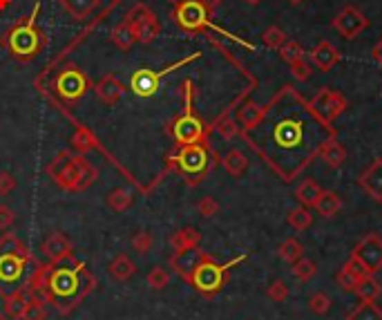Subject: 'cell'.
<instances>
[{
    "instance_id": "obj_19",
    "label": "cell",
    "mask_w": 382,
    "mask_h": 320,
    "mask_svg": "<svg viewBox=\"0 0 382 320\" xmlns=\"http://www.w3.org/2000/svg\"><path fill=\"white\" fill-rule=\"evenodd\" d=\"M94 92H97V97L105 106H117L123 94H126V86L114 74H105V77H101L94 83Z\"/></svg>"
},
{
    "instance_id": "obj_1",
    "label": "cell",
    "mask_w": 382,
    "mask_h": 320,
    "mask_svg": "<svg viewBox=\"0 0 382 320\" xmlns=\"http://www.w3.org/2000/svg\"><path fill=\"white\" fill-rule=\"evenodd\" d=\"M240 135L264 164L289 184L318 159L322 146L336 139L338 130L320 121L311 103L293 86H282L264 106L257 126Z\"/></svg>"
},
{
    "instance_id": "obj_22",
    "label": "cell",
    "mask_w": 382,
    "mask_h": 320,
    "mask_svg": "<svg viewBox=\"0 0 382 320\" xmlns=\"http://www.w3.org/2000/svg\"><path fill=\"white\" fill-rule=\"evenodd\" d=\"M199 242H202V233L193 227H186V229H179L173 233V238H170V247H173L175 253H181V251H190V249H197Z\"/></svg>"
},
{
    "instance_id": "obj_35",
    "label": "cell",
    "mask_w": 382,
    "mask_h": 320,
    "mask_svg": "<svg viewBox=\"0 0 382 320\" xmlns=\"http://www.w3.org/2000/svg\"><path fill=\"white\" fill-rule=\"evenodd\" d=\"M347 320H382V309L376 303L362 300V303L347 316Z\"/></svg>"
},
{
    "instance_id": "obj_32",
    "label": "cell",
    "mask_w": 382,
    "mask_h": 320,
    "mask_svg": "<svg viewBox=\"0 0 382 320\" xmlns=\"http://www.w3.org/2000/svg\"><path fill=\"white\" fill-rule=\"evenodd\" d=\"M286 222H289V227L295 229V231H307L311 224H313V213L307 209V206H298V209L289 211L286 215Z\"/></svg>"
},
{
    "instance_id": "obj_11",
    "label": "cell",
    "mask_w": 382,
    "mask_h": 320,
    "mask_svg": "<svg viewBox=\"0 0 382 320\" xmlns=\"http://www.w3.org/2000/svg\"><path fill=\"white\" fill-rule=\"evenodd\" d=\"M199 56L202 54H190L188 59H181V61H177V63H173L170 68H166V70H137L135 74H132V79H130V90L137 94V97H141V99H148V97H155L157 94V90H159V83H161V79L164 77H168L170 72H175V70H179V68H184V65H188V63H193V61H197Z\"/></svg>"
},
{
    "instance_id": "obj_46",
    "label": "cell",
    "mask_w": 382,
    "mask_h": 320,
    "mask_svg": "<svg viewBox=\"0 0 382 320\" xmlns=\"http://www.w3.org/2000/svg\"><path fill=\"white\" fill-rule=\"evenodd\" d=\"M336 280H338V285H340L342 289H345V291H353V289L358 287V280H360V278H356L353 274H349L347 269H342L340 274L336 276Z\"/></svg>"
},
{
    "instance_id": "obj_6",
    "label": "cell",
    "mask_w": 382,
    "mask_h": 320,
    "mask_svg": "<svg viewBox=\"0 0 382 320\" xmlns=\"http://www.w3.org/2000/svg\"><path fill=\"white\" fill-rule=\"evenodd\" d=\"M38 12H41V3H36L32 14L27 16L23 23H18L14 30H9L5 36V45H7L9 54L18 61H32L43 47V36L36 27Z\"/></svg>"
},
{
    "instance_id": "obj_13",
    "label": "cell",
    "mask_w": 382,
    "mask_h": 320,
    "mask_svg": "<svg viewBox=\"0 0 382 320\" xmlns=\"http://www.w3.org/2000/svg\"><path fill=\"white\" fill-rule=\"evenodd\" d=\"M90 88L88 77L79 68H65L56 74L54 79V92L59 94L63 101H79Z\"/></svg>"
},
{
    "instance_id": "obj_16",
    "label": "cell",
    "mask_w": 382,
    "mask_h": 320,
    "mask_svg": "<svg viewBox=\"0 0 382 320\" xmlns=\"http://www.w3.org/2000/svg\"><path fill=\"white\" fill-rule=\"evenodd\" d=\"M41 251L52 265H61V262L70 260L74 256V247H72L70 238L61 231H52L50 235H47L41 244Z\"/></svg>"
},
{
    "instance_id": "obj_12",
    "label": "cell",
    "mask_w": 382,
    "mask_h": 320,
    "mask_svg": "<svg viewBox=\"0 0 382 320\" xmlns=\"http://www.w3.org/2000/svg\"><path fill=\"white\" fill-rule=\"evenodd\" d=\"M309 103L315 115H318V119L329 126L336 124V119L340 115H345V110L349 108V101L345 94H340L338 90H331V88H320L318 94Z\"/></svg>"
},
{
    "instance_id": "obj_24",
    "label": "cell",
    "mask_w": 382,
    "mask_h": 320,
    "mask_svg": "<svg viewBox=\"0 0 382 320\" xmlns=\"http://www.w3.org/2000/svg\"><path fill=\"white\" fill-rule=\"evenodd\" d=\"M108 271H110V276L114 280L126 282L137 274V265L132 262L130 256H126V253H119L117 258H112V262L108 265Z\"/></svg>"
},
{
    "instance_id": "obj_37",
    "label": "cell",
    "mask_w": 382,
    "mask_h": 320,
    "mask_svg": "<svg viewBox=\"0 0 382 320\" xmlns=\"http://www.w3.org/2000/svg\"><path fill=\"white\" fill-rule=\"evenodd\" d=\"M213 128L217 130L219 135H222L224 139H235L237 135H240V126H237V121L231 117V115H222L219 117L215 124H213Z\"/></svg>"
},
{
    "instance_id": "obj_5",
    "label": "cell",
    "mask_w": 382,
    "mask_h": 320,
    "mask_svg": "<svg viewBox=\"0 0 382 320\" xmlns=\"http://www.w3.org/2000/svg\"><path fill=\"white\" fill-rule=\"evenodd\" d=\"M244 258L246 256H240V258H235L231 262H226V265H219V262H215L213 258L208 256V253H204V256L199 258V262L195 265V269L190 271V276H188L186 282H190L193 289L199 291L202 296L213 298V296H217L219 291L224 289L226 280H228V269H233L235 265H240Z\"/></svg>"
},
{
    "instance_id": "obj_40",
    "label": "cell",
    "mask_w": 382,
    "mask_h": 320,
    "mask_svg": "<svg viewBox=\"0 0 382 320\" xmlns=\"http://www.w3.org/2000/svg\"><path fill=\"white\" fill-rule=\"evenodd\" d=\"M278 54H280V59L284 63H293V61H298V59H304V47L298 41H291L289 39L278 50Z\"/></svg>"
},
{
    "instance_id": "obj_44",
    "label": "cell",
    "mask_w": 382,
    "mask_h": 320,
    "mask_svg": "<svg viewBox=\"0 0 382 320\" xmlns=\"http://www.w3.org/2000/svg\"><path fill=\"white\" fill-rule=\"evenodd\" d=\"M266 296H269V300H273V303H284V300L289 298V287H286V282L275 280L273 285L266 289Z\"/></svg>"
},
{
    "instance_id": "obj_54",
    "label": "cell",
    "mask_w": 382,
    "mask_h": 320,
    "mask_svg": "<svg viewBox=\"0 0 382 320\" xmlns=\"http://www.w3.org/2000/svg\"><path fill=\"white\" fill-rule=\"evenodd\" d=\"M246 3H248V5H260L262 0H246Z\"/></svg>"
},
{
    "instance_id": "obj_20",
    "label": "cell",
    "mask_w": 382,
    "mask_h": 320,
    "mask_svg": "<svg viewBox=\"0 0 382 320\" xmlns=\"http://www.w3.org/2000/svg\"><path fill=\"white\" fill-rule=\"evenodd\" d=\"M63 12L68 14L72 21H88V18L101 7V0H59Z\"/></svg>"
},
{
    "instance_id": "obj_53",
    "label": "cell",
    "mask_w": 382,
    "mask_h": 320,
    "mask_svg": "<svg viewBox=\"0 0 382 320\" xmlns=\"http://www.w3.org/2000/svg\"><path fill=\"white\" fill-rule=\"evenodd\" d=\"M9 5H12V0H0V9H5Z\"/></svg>"
},
{
    "instance_id": "obj_49",
    "label": "cell",
    "mask_w": 382,
    "mask_h": 320,
    "mask_svg": "<svg viewBox=\"0 0 382 320\" xmlns=\"http://www.w3.org/2000/svg\"><path fill=\"white\" fill-rule=\"evenodd\" d=\"M16 188V180L12 173H0V197L9 195Z\"/></svg>"
},
{
    "instance_id": "obj_34",
    "label": "cell",
    "mask_w": 382,
    "mask_h": 320,
    "mask_svg": "<svg viewBox=\"0 0 382 320\" xmlns=\"http://www.w3.org/2000/svg\"><path fill=\"white\" fill-rule=\"evenodd\" d=\"M105 204H108L114 213H123L132 206V193L126 191V188H114V191L105 197Z\"/></svg>"
},
{
    "instance_id": "obj_14",
    "label": "cell",
    "mask_w": 382,
    "mask_h": 320,
    "mask_svg": "<svg viewBox=\"0 0 382 320\" xmlns=\"http://www.w3.org/2000/svg\"><path fill=\"white\" fill-rule=\"evenodd\" d=\"M333 30H336L342 39H356V36H360L362 32L369 27V18L360 12V9L356 5H345L340 9V12L336 14V18H333Z\"/></svg>"
},
{
    "instance_id": "obj_50",
    "label": "cell",
    "mask_w": 382,
    "mask_h": 320,
    "mask_svg": "<svg viewBox=\"0 0 382 320\" xmlns=\"http://www.w3.org/2000/svg\"><path fill=\"white\" fill-rule=\"evenodd\" d=\"M371 56H374V61L378 65H382V39L374 45V50H371Z\"/></svg>"
},
{
    "instance_id": "obj_23",
    "label": "cell",
    "mask_w": 382,
    "mask_h": 320,
    "mask_svg": "<svg viewBox=\"0 0 382 320\" xmlns=\"http://www.w3.org/2000/svg\"><path fill=\"white\" fill-rule=\"evenodd\" d=\"M318 157L329 168H340L342 164L347 162V150H345V146H342L340 141H338V137H336V139H331V141H327V144L322 146Z\"/></svg>"
},
{
    "instance_id": "obj_39",
    "label": "cell",
    "mask_w": 382,
    "mask_h": 320,
    "mask_svg": "<svg viewBox=\"0 0 382 320\" xmlns=\"http://www.w3.org/2000/svg\"><path fill=\"white\" fill-rule=\"evenodd\" d=\"M146 282H148V287H150L152 291H164V289L170 285V274H168V269H164V267L150 269V274H148Z\"/></svg>"
},
{
    "instance_id": "obj_33",
    "label": "cell",
    "mask_w": 382,
    "mask_h": 320,
    "mask_svg": "<svg viewBox=\"0 0 382 320\" xmlns=\"http://www.w3.org/2000/svg\"><path fill=\"white\" fill-rule=\"evenodd\" d=\"M110 39H112V43L119 47V50H123V52H128L132 45H135L137 41H135V36H132V30L128 27V23L126 21H121L114 30L110 32Z\"/></svg>"
},
{
    "instance_id": "obj_30",
    "label": "cell",
    "mask_w": 382,
    "mask_h": 320,
    "mask_svg": "<svg viewBox=\"0 0 382 320\" xmlns=\"http://www.w3.org/2000/svg\"><path fill=\"white\" fill-rule=\"evenodd\" d=\"M70 144H72L74 153L85 155V153H90L92 148H97V139H94V135L85 126H79V128H76V133L72 135Z\"/></svg>"
},
{
    "instance_id": "obj_3",
    "label": "cell",
    "mask_w": 382,
    "mask_h": 320,
    "mask_svg": "<svg viewBox=\"0 0 382 320\" xmlns=\"http://www.w3.org/2000/svg\"><path fill=\"white\" fill-rule=\"evenodd\" d=\"M47 177L68 193H83L99 180V168L90 164L85 155L61 150L50 164H47Z\"/></svg>"
},
{
    "instance_id": "obj_8",
    "label": "cell",
    "mask_w": 382,
    "mask_h": 320,
    "mask_svg": "<svg viewBox=\"0 0 382 320\" xmlns=\"http://www.w3.org/2000/svg\"><path fill=\"white\" fill-rule=\"evenodd\" d=\"M186 110L184 115L177 117L170 126V133H173L177 146H188V144H208V133L210 128H206V124L199 119L193 112V83L186 81Z\"/></svg>"
},
{
    "instance_id": "obj_21",
    "label": "cell",
    "mask_w": 382,
    "mask_h": 320,
    "mask_svg": "<svg viewBox=\"0 0 382 320\" xmlns=\"http://www.w3.org/2000/svg\"><path fill=\"white\" fill-rule=\"evenodd\" d=\"M262 112H264V106L255 101H244L242 108L237 110V126H240V133H248V130H253L257 126V121L262 119Z\"/></svg>"
},
{
    "instance_id": "obj_55",
    "label": "cell",
    "mask_w": 382,
    "mask_h": 320,
    "mask_svg": "<svg viewBox=\"0 0 382 320\" xmlns=\"http://www.w3.org/2000/svg\"><path fill=\"white\" fill-rule=\"evenodd\" d=\"M0 320H9V318H7V316H5L3 312H0Z\"/></svg>"
},
{
    "instance_id": "obj_52",
    "label": "cell",
    "mask_w": 382,
    "mask_h": 320,
    "mask_svg": "<svg viewBox=\"0 0 382 320\" xmlns=\"http://www.w3.org/2000/svg\"><path fill=\"white\" fill-rule=\"evenodd\" d=\"M286 3L293 5V7H298V5H302V3H304V0H286Z\"/></svg>"
},
{
    "instance_id": "obj_17",
    "label": "cell",
    "mask_w": 382,
    "mask_h": 320,
    "mask_svg": "<svg viewBox=\"0 0 382 320\" xmlns=\"http://www.w3.org/2000/svg\"><path fill=\"white\" fill-rule=\"evenodd\" d=\"M360 188L374 202H382V159H374L358 177Z\"/></svg>"
},
{
    "instance_id": "obj_38",
    "label": "cell",
    "mask_w": 382,
    "mask_h": 320,
    "mask_svg": "<svg viewBox=\"0 0 382 320\" xmlns=\"http://www.w3.org/2000/svg\"><path fill=\"white\" fill-rule=\"evenodd\" d=\"M315 271H318V267H315V262L302 256V258L293 265V278L300 280V282H309V280L315 276Z\"/></svg>"
},
{
    "instance_id": "obj_28",
    "label": "cell",
    "mask_w": 382,
    "mask_h": 320,
    "mask_svg": "<svg viewBox=\"0 0 382 320\" xmlns=\"http://www.w3.org/2000/svg\"><path fill=\"white\" fill-rule=\"evenodd\" d=\"M320 193H322V188L315 180H302L300 186L295 188V197H298V202L302 206H307V209H313L315 202H318Z\"/></svg>"
},
{
    "instance_id": "obj_41",
    "label": "cell",
    "mask_w": 382,
    "mask_h": 320,
    "mask_svg": "<svg viewBox=\"0 0 382 320\" xmlns=\"http://www.w3.org/2000/svg\"><path fill=\"white\" fill-rule=\"evenodd\" d=\"M152 244H155V238H152L150 231H139L135 238H132V249H135L139 256H146V253H150Z\"/></svg>"
},
{
    "instance_id": "obj_42",
    "label": "cell",
    "mask_w": 382,
    "mask_h": 320,
    "mask_svg": "<svg viewBox=\"0 0 382 320\" xmlns=\"http://www.w3.org/2000/svg\"><path fill=\"white\" fill-rule=\"evenodd\" d=\"M289 68H291V74H293V79L295 81H309L311 79V74H313V68H311V63L307 59H298V61H293L289 63Z\"/></svg>"
},
{
    "instance_id": "obj_26",
    "label": "cell",
    "mask_w": 382,
    "mask_h": 320,
    "mask_svg": "<svg viewBox=\"0 0 382 320\" xmlns=\"http://www.w3.org/2000/svg\"><path fill=\"white\" fill-rule=\"evenodd\" d=\"M313 209L318 211V215H322V218H327V220H329V218H336V215L342 211V200H340L338 193L322 191Z\"/></svg>"
},
{
    "instance_id": "obj_51",
    "label": "cell",
    "mask_w": 382,
    "mask_h": 320,
    "mask_svg": "<svg viewBox=\"0 0 382 320\" xmlns=\"http://www.w3.org/2000/svg\"><path fill=\"white\" fill-rule=\"evenodd\" d=\"M202 3L210 9V12H215V9L219 7V5H222L224 3V0H202Z\"/></svg>"
},
{
    "instance_id": "obj_25",
    "label": "cell",
    "mask_w": 382,
    "mask_h": 320,
    "mask_svg": "<svg viewBox=\"0 0 382 320\" xmlns=\"http://www.w3.org/2000/svg\"><path fill=\"white\" fill-rule=\"evenodd\" d=\"M16 320H47V303L41 296H27Z\"/></svg>"
},
{
    "instance_id": "obj_48",
    "label": "cell",
    "mask_w": 382,
    "mask_h": 320,
    "mask_svg": "<svg viewBox=\"0 0 382 320\" xmlns=\"http://www.w3.org/2000/svg\"><path fill=\"white\" fill-rule=\"evenodd\" d=\"M14 222H16L14 211L7 204H0V231H7Z\"/></svg>"
},
{
    "instance_id": "obj_36",
    "label": "cell",
    "mask_w": 382,
    "mask_h": 320,
    "mask_svg": "<svg viewBox=\"0 0 382 320\" xmlns=\"http://www.w3.org/2000/svg\"><path fill=\"white\" fill-rule=\"evenodd\" d=\"M262 41H264V45H266V47H269V50H275V52H278L280 47H282L286 41H289V36H286V32L282 30V27L271 25V27H266V30H264Z\"/></svg>"
},
{
    "instance_id": "obj_18",
    "label": "cell",
    "mask_w": 382,
    "mask_h": 320,
    "mask_svg": "<svg viewBox=\"0 0 382 320\" xmlns=\"http://www.w3.org/2000/svg\"><path fill=\"white\" fill-rule=\"evenodd\" d=\"M309 59L311 63L318 68L320 72H331L336 65L340 63L342 54L336 45H333L331 41H320L318 45L313 47V50L309 52Z\"/></svg>"
},
{
    "instance_id": "obj_2",
    "label": "cell",
    "mask_w": 382,
    "mask_h": 320,
    "mask_svg": "<svg viewBox=\"0 0 382 320\" xmlns=\"http://www.w3.org/2000/svg\"><path fill=\"white\" fill-rule=\"evenodd\" d=\"M94 287H97V278L90 274V269L83 262H76V265H63L61 262L59 267H50L38 296L65 316L74 312L92 294Z\"/></svg>"
},
{
    "instance_id": "obj_27",
    "label": "cell",
    "mask_w": 382,
    "mask_h": 320,
    "mask_svg": "<svg viewBox=\"0 0 382 320\" xmlns=\"http://www.w3.org/2000/svg\"><path fill=\"white\" fill-rule=\"evenodd\" d=\"M222 166L231 177H242L248 171V157L242 153V150L233 148L222 157Z\"/></svg>"
},
{
    "instance_id": "obj_7",
    "label": "cell",
    "mask_w": 382,
    "mask_h": 320,
    "mask_svg": "<svg viewBox=\"0 0 382 320\" xmlns=\"http://www.w3.org/2000/svg\"><path fill=\"white\" fill-rule=\"evenodd\" d=\"M217 162H222L208 144H188V146H179L177 155L173 159V164L177 166V171L188 177V184L195 186L204 180L210 173Z\"/></svg>"
},
{
    "instance_id": "obj_47",
    "label": "cell",
    "mask_w": 382,
    "mask_h": 320,
    "mask_svg": "<svg viewBox=\"0 0 382 320\" xmlns=\"http://www.w3.org/2000/svg\"><path fill=\"white\" fill-rule=\"evenodd\" d=\"M342 269H347L349 274H353L356 278H365V276H371L369 271H367L365 267H362V262H360V260H356L353 256H351V258L345 262V267H342Z\"/></svg>"
},
{
    "instance_id": "obj_45",
    "label": "cell",
    "mask_w": 382,
    "mask_h": 320,
    "mask_svg": "<svg viewBox=\"0 0 382 320\" xmlns=\"http://www.w3.org/2000/svg\"><path fill=\"white\" fill-rule=\"evenodd\" d=\"M197 211L202 218H215V215L219 213V204L215 197H202L197 204Z\"/></svg>"
},
{
    "instance_id": "obj_43",
    "label": "cell",
    "mask_w": 382,
    "mask_h": 320,
    "mask_svg": "<svg viewBox=\"0 0 382 320\" xmlns=\"http://www.w3.org/2000/svg\"><path fill=\"white\" fill-rule=\"evenodd\" d=\"M309 309L313 314H320V316H324L331 309V298L327 296V294H313L311 298H309Z\"/></svg>"
},
{
    "instance_id": "obj_10",
    "label": "cell",
    "mask_w": 382,
    "mask_h": 320,
    "mask_svg": "<svg viewBox=\"0 0 382 320\" xmlns=\"http://www.w3.org/2000/svg\"><path fill=\"white\" fill-rule=\"evenodd\" d=\"M126 23L132 30L135 41L143 43V45H150L161 34V23H159L157 14L143 3H139L130 9V12L126 14Z\"/></svg>"
},
{
    "instance_id": "obj_15",
    "label": "cell",
    "mask_w": 382,
    "mask_h": 320,
    "mask_svg": "<svg viewBox=\"0 0 382 320\" xmlns=\"http://www.w3.org/2000/svg\"><path fill=\"white\" fill-rule=\"evenodd\" d=\"M353 258L362 262L371 276L378 274L382 269V238L378 233H369L367 238H362L356 249H353Z\"/></svg>"
},
{
    "instance_id": "obj_9",
    "label": "cell",
    "mask_w": 382,
    "mask_h": 320,
    "mask_svg": "<svg viewBox=\"0 0 382 320\" xmlns=\"http://www.w3.org/2000/svg\"><path fill=\"white\" fill-rule=\"evenodd\" d=\"M210 16H213V12H210V9L202 3V0H181V3H177L175 12H173V21H175V25L179 27V30H184V32L215 30L219 34L228 36V39H233L228 32L219 30L217 25H213Z\"/></svg>"
},
{
    "instance_id": "obj_4",
    "label": "cell",
    "mask_w": 382,
    "mask_h": 320,
    "mask_svg": "<svg viewBox=\"0 0 382 320\" xmlns=\"http://www.w3.org/2000/svg\"><path fill=\"white\" fill-rule=\"evenodd\" d=\"M38 262L30 253V249H0V296L27 294V282Z\"/></svg>"
},
{
    "instance_id": "obj_31",
    "label": "cell",
    "mask_w": 382,
    "mask_h": 320,
    "mask_svg": "<svg viewBox=\"0 0 382 320\" xmlns=\"http://www.w3.org/2000/svg\"><path fill=\"white\" fill-rule=\"evenodd\" d=\"M278 253H280V258L286 262V265H295L302 256H304V247H302V242L298 240V238H286L282 244H280V249H278Z\"/></svg>"
},
{
    "instance_id": "obj_29",
    "label": "cell",
    "mask_w": 382,
    "mask_h": 320,
    "mask_svg": "<svg viewBox=\"0 0 382 320\" xmlns=\"http://www.w3.org/2000/svg\"><path fill=\"white\" fill-rule=\"evenodd\" d=\"M353 294H356L360 300H369V303H376V298L382 294V287H380V282L374 276H365V278L358 280V287L353 289Z\"/></svg>"
}]
</instances>
